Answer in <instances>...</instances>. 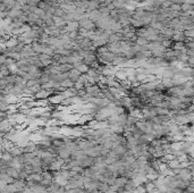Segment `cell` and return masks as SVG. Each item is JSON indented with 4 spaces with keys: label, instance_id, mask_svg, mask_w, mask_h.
<instances>
[{
    "label": "cell",
    "instance_id": "2",
    "mask_svg": "<svg viewBox=\"0 0 194 193\" xmlns=\"http://www.w3.org/2000/svg\"><path fill=\"white\" fill-rule=\"evenodd\" d=\"M53 94L52 93V90H49V91H47V90H43L41 89L39 92H36L35 95H34V99L35 100H41V99H47L49 95Z\"/></svg>",
    "mask_w": 194,
    "mask_h": 193
},
{
    "label": "cell",
    "instance_id": "9",
    "mask_svg": "<svg viewBox=\"0 0 194 193\" xmlns=\"http://www.w3.org/2000/svg\"><path fill=\"white\" fill-rule=\"evenodd\" d=\"M1 112H2V111H1V110H0V114H1Z\"/></svg>",
    "mask_w": 194,
    "mask_h": 193
},
{
    "label": "cell",
    "instance_id": "8",
    "mask_svg": "<svg viewBox=\"0 0 194 193\" xmlns=\"http://www.w3.org/2000/svg\"><path fill=\"white\" fill-rule=\"evenodd\" d=\"M32 50H33V51H35V52H42L43 48H42V46H41V44L34 42L33 44H32Z\"/></svg>",
    "mask_w": 194,
    "mask_h": 193
},
{
    "label": "cell",
    "instance_id": "1",
    "mask_svg": "<svg viewBox=\"0 0 194 193\" xmlns=\"http://www.w3.org/2000/svg\"><path fill=\"white\" fill-rule=\"evenodd\" d=\"M47 100H48V102H49V105L57 106V105H60V103L63 102L64 98L60 93H53V94L49 95V97L47 98Z\"/></svg>",
    "mask_w": 194,
    "mask_h": 193
},
{
    "label": "cell",
    "instance_id": "3",
    "mask_svg": "<svg viewBox=\"0 0 194 193\" xmlns=\"http://www.w3.org/2000/svg\"><path fill=\"white\" fill-rule=\"evenodd\" d=\"M80 76H81V73H80L77 69H75V68H73V69H71L68 72V78H69L73 83H75V82L77 81Z\"/></svg>",
    "mask_w": 194,
    "mask_h": 193
},
{
    "label": "cell",
    "instance_id": "6",
    "mask_svg": "<svg viewBox=\"0 0 194 193\" xmlns=\"http://www.w3.org/2000/svg\"><path fill=\"white\" fill-rule=\"evenodd\" d=\"M38 85H40L38 80H27L26 83H25L26 88H34V86H38Z\"/></svg>",
    "mask_w": 194,
    "mask_h": 193
},
{
    "label": "cell",
    "instance_id": "5",
    "mask_svg": "<svg viewBox=\"0 0 194 193\" xmlns=\"http://www.w3.org/2000/svg\"><path fill=\"white\" fill-rule=\"evenodd\" d=\"M75 69H77L81 74H86L89 70V67L85 64H75Z\"/></svg>",
    "mask_w": 194,
    "mask_h": 193
},
{
    "label": "cell",
    "instance_id": "4",
    "mask_svg": "<svg viewBox=\"0 0 194 193\" xmlns=\"http://www.w3.org/2000/svg\"><path fill=\"white\" fill-rule=\"evenodd\" d=\"M161 78H163V80H160V82H161V84H163L166 89L173 88L174 86L171 78H169V77H161Z\"/></svg>",
    "mask_w": 194,
    "mask_h": 193
},
{
    "label": "cell",
    "instance_id": "7",
    "mask_svg": "<svg viewBox=\"0 0 194 193\" xmlns=\"http://www.w3.org/2000/svg\"><path fill=\"white\" fill-rule=\"evenodd\" d=\"M61 86H63L64 89H69V88H73L74 86V83L69 80V78H67V80H65V81H63L61 83Z\"/></svg>",
    "mask_w": 194,
    "mask_h": 193
}]
</instances>
